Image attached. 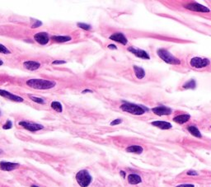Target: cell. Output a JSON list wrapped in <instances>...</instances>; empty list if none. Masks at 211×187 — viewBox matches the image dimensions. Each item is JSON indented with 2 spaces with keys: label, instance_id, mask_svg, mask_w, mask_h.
<instances>
[{
  "label": "cell",
  "instance_id": "d4e9b609",
  "mask_svg": "<svg viewBox=\"0 0 211 187\" xmlns=\"http://www.w3.org/2000/svg\"><path fill=\"white\" fill-rule=\"evenodd\" d=\"M0 53L1 54H4V55H9V54H11V51L8 50L7 47H5L3 45L0 44Z\"/></svg>",
  "mask_w": 211,
  "mask_h": 187
},
{
  "label": "cell",
  "instance_id": "d6986e66",
  "mask_svg": "<svg viewBox=\"0 0 211 187\" xmlns=\"http://www.w3.org/2000/svg\"><path fill=\"white\" fill-rule=\"evenodd\" d=\"M51 39L56 41V42H60V43H63V42H67V41H69L71 40V37L70 36H52Z\"/></svg>",
  "mask_w": 211,
  "mask_h": 187
},
{
  "label": "cell",
  "instance_id": "e0dca14e",
  "mask_svg": "<svg viewBox=\"0 0 211 187\" xmlns=\"http://www.w3.org/2000/svg\"><path fill=\"white\" fill-rule=\"evenodd\" d=\"M141 182V177L137 174H130L128 176V182L131 185H137Z\"/></svg>",
  "mask_w": 211,
  "mask_h": 187
},
{
  "label": "cell",
  "instance_id": "836d02e7",
  "mask_svg": "<svg viewBox=\"0 0 211 187\" xmlns=\"http://www.w3.org/2000/svg\"><path fill=\"white\" fill-rule=\"evenodd\" d=\"M87 92H91V93H92L93 92H92V90H90V89H85V90H84V91L82 92V93H87Z\"/></svg>",
  "mask_w": 211,
  "mask_h": 187
},
{
  "label": "cell",
  "instance_id": "52a82bcc",
  "mask_svg": "<svg viewBox=\"0 0 211 187\" xmlns=\"http://www.w3.org/2000/svg\"><path fill=\"white\" fill-rule=\"evenodd\" d=\"M185 8L190 11L199 12H210V8H208L207 7L201 5L200 3H188V4L185 6Z\"/></svg>",
  "mask_w": 211,
  "mask_h": 187
},
{
  "label": "cell",
  "instance_id": "30bf717a",
  "mask_svg": "<svg viewBox=\"0 0 211 187\" xmlns=\"http://www.w3.org/2000/svg\"><path fill=\"white\" fill-rule=\"evenodd\" d=\"M0 96L11 100V101H16V102H22L24 101L23 98H22L21 97L14 95V94L11 93V92H9L6 90H3V89H0Z\"/></svg>",
  "mask_w": 211,
  "mask_h": 187
},
{
  "label": "cell",
  "instance_id": "7c38bea8",
  "mask_svg": "<svg viewBox=\"0 0 211 187\" xmlns=\"http://www.w3.org/2000/svg\"><path fill=\"white\" fill-rule=\"evenodd\" d=\"M19 166L18 163L16 162H0V169L2 171H10L17 169Z\"/></svg>",
  "mask_w": 211,
  "mask_h": 187
},
{
  "label": "cell",
  "instance_id": "4316f807",
  "mask_svg": "<svg viewBox=\"0 0 211 187\" xmlns=\"http://www.w3.org/2000/svg\"><path fill=\"white\" fill-rule=\"evenodd\" d=\"M32 21H33V23H32V28H37V27H40L41 25H42V22H40V21H38V20H34V19H32Z\"/></svg>",
  "mask_w": 211,
  "mask_h": 187
},
{
  "label": "cell",
  "instance_id": "d590c367",
  "mask_svg": "<svg viewBox=\"0 0 211 187\" xmlns=\"http://www.w3.org/2000/svg\"><path fill=\"white\" fill-rule=\"evenodd\" d=\"M3 62L2 60H0V66H1V65H3Z\"/></svg>",
  "mask_w": 211,
  "mask_h": 187
},
{
  "label": "cell",
  "instance_id": "5bb4252c",
  "mask_svg": "<svg viewBox=\"0 0 211 187\" xmlns=\"http://www.w3.org/2000/svg\"><path fill=\"white\" fill-rule=\"evenodd\" d=\"M23 65L24 67L30 70V71H35V70H37L40 66V64L39 62H36V61H26L23 63Z\"/></svg>",
  "mask_w": 211,
  "mask_h": 187
},
{
  "label": "cell",
  "instance_id": "f1b7e54d",
  "mask_svg": "<svg viewBox=\"0 0 211 187\" xmlns=\"http://www.w3.org/2000/svg\"><path fill=\"white\" fill-rule=\"evenodd\" d=\"M121 123H122V120L121 119H116V120H115V121H111V125H119V124H121Z\"/></svg>",
  "mask_w": 211,
  "mask_h": 187
},
{
  "label": "cell",
  "instance_id": "ac0fdd59",
  "mask_svg": "<svg viewBox=\"0 0 211 187\" xmlns=\"http://www.w3.org/2000/svg\"><path fill=\"white\" fill-rule=\"evenodd\" d=\"M134 71L135 73V76L139 79H142L145 77V71L144 68L139 66H134Z\"/></svg>",
  "mask_w": 211,
  "mask_h": 187
},
{
  "label": "cell",
  "instance_id": "9a60e30c",
  "mask_svg": "<svg viewBox=\"0 0 211 187\" xmlns=\"http://www.w3.org/2000/svg\"><path fill=\"white\" fill-rule=\"evenodd\" d=\"M152 125L161 129H169L172 127V125L167 121H153L152 122Z\"/></svg>",
  "mask_w": 211,
  "mask_h": 187
},
{
  "label": "cell",
  "instance_id": "f546056e",
  "mask_svg": "<svg viewBox=\"0 0 211 187\" xmlns=\"http://www.w3.org/2000/svg\"><path fill=\"white\" fill-rule=\"evenodd\" d=\"M66 61L64 60H55L52 62V64L55 65V64H65Z\"/></svg>",
  "mask_w": 211,
  "mask_h": 187
},
{
  "label": "cell",
  "instance_id": "d6a6232c",
  "mask_svg": "<svg viewBox=\"0 0 211 187\" xmlns=\"http://www.w3.org/2000/svg\"><path fill=\"white\" fill-rule=\"evenodd\" d=\"M108 48L111 49V50H117V47L115 45H108Z\"/></svg>",
  "mask_w": 211,
  "mask_h": 187
},
{
  "label": "cell",
  "instance_id": "83f0119b",
  "mask_svg": "<svg viewBox=\"0 0 211 187\" xmlns=\"http://www.w3.org/2000/svg\"><path fill=\"white\" fill-rule=\"evenodd\" d=\"M12 127V123L11 121H7V122L5 123V125L3 126V129H10Z\"/></svg>",
  "mask_w": 211,
  "mask_h": 187
},
{
  "label": "cell",
  "instance_id": "4dcf8cb0",
  "mask_svg": "<svg viewBox=\"0 0 211 187\" xmlns=\"http://www.w3.org/2000/svg\"><path fill=\"white\" fill-rule=\"evenodd\" d=\"M187 175H189V176H198V172L195 171H188Z\"/></svg>",
  "mask_w": 211,
  "mask_h": 187
},
{
  "label": "cell",
  "instance_id": "1f68e13d",
  "mask_svg": "<svg viewBox=\"0 0 211 187\" xmlns=\"http://www.w3.org/2000/svg\"><path fill=\"white\" fill-rule=\"evenodd\" d=\"M176 187H195L194 185H190V184H183V185H179Z\"/></svg>",
  "mask_w": 211,
  "mask_h": 187
},
{
  "label": "cell",
  "instance_id": "7a4b0ae2",
  "mask_svg": "<svg viewBox=\"0 0 211 187\" xmlns=\"http://www.w3.org/2000/svg\"><path fill=\"white\" fill-rule=\"evenodd\" d=\"M121 109L125 112H129L130 114H133L135 116H141L145 113V107L139 105L129 103V102H125L121 105Z\"/></svg>",
  "mask_w": 211,
  "mask_h": 187
},
{
  "label": "cell",
  "instance_id": "ba28073f",
  "mask_svg": "<svg viewBox=\"0 0 211 187\" xmlns=\"http://www.w3.org/2000/svg\"><path fill=\"white\" fill-rule=\"evenodd\" d=\"M128 50L135 55L136 57L138 58H141V59H145V60H149L150 57L149 55L144 50H141V49H138V48H135L133 46H130L128 48Z\"/></svg>",
  "mask_w": 211,
  "mask_h": 187
},
{
  "label": "cell",
  "instance_id": "5b68a950",
  "mask_svg": "<svg viewBox=\"0 0 211 187\" xmlns=\"http://www.w3.org/2000/svg\"><path fill=\"white\" fill-rule=\"evenodd\" d=\"M190 64L195 68H203L209 66L210 64V61L206 58L194 57L190 61Z\"/></svg>",
  "mask_w": 211,
  "mask_h": 187
},
{
  "label": "cell",
  "instance_id": "8d00e7d4",
  "mask_svg": "<svg viewBox=\"0 0 211 187\" xmlns=\"http://www.w3.org/2000/svg\"><path fill=\"white\" fill-rule=\"evenodd\" d=\"M31 187H39V186H35V185H32V186Z\"/></svg>",
  "mask_w": 211,
  "mask_h": 187
},
{
  "label": "cell",
  "instance_id": "8fae6325",
  "mask_svg": "<svg viewBox=\"0 0 211 187\" xmlns=\"http://www.w3.org/2000/svg\"><path fill=\"white\" fill-rule=\"evenodd\" d=\"M34 39L35 40L39 43L40 45H46L49 40H50V37L48 36V34L46 32H39V33H36L35 36H34Z\"/></svg>",
  "mask_w": 211,
  "mask_h": 187
},
{
  "label": "cell",
  "instance_id": "cb8c5ba5",
  "mask_svg": "<svg viewBox=\"0 0 211 187\" xmlns=\"http://www.w3.org/2000/svg\"><path fill=\"white\" fill-rule=\"evenodd\" d=\"M78 27L79 28H81V29L84 30V31H89V30L92 28L89 24H87V23H82V22H78Z\"/></svg>",
  "mask_w": 211,
  "mask_h": 187
},
{
  "label": "cell",
  "instance_id": "4fadbf2b",
  "mask_svg": "<svg viewBox=\"0 0 211 187\" xmlns=\"http://www.w3.org/2000/svg\"><path fill=\"white\" fill-rule=\"evenodd\" d=\"M110 39L111 40H114V41H116V42H119L121 44L125 45L128 43V40L127 38L125 37V36L124 34L121 33V32H117V33H114L111 35L110 36Z\"/></svg>",
  "mask_w": 211,
  "mask_h": 187
},
{
  "label": "cell",
  "instance_id": "7402d4cb",
  "mask_svg": "<svg viewBox=\"0 0 211 187\" xmlns=\"http://www.w3.org/2000/svg\"><path fill=\"white\" fill-rule=\"evenodd\" d=\"M195 87H196V82L194 79H190L182 85V88L184 89H195Z\"/></svg>",
  "mask_w": 211,
  "mask_h": 187
},
{
  "label": "cell",
  "instance_id": "3957f363",
  "mask_svg": "<svg viewBox=\"0 0 211 187\" xmlns=\"http://www.w3.org/2000/svg\"><path fill=\"white\" fill-rule=\"evenodd\" d=\"M157 54L162 60L166 62L167 64H181V61L177 59L175 56H173L166 49H162V48L158 49L157 50Z\"/></svg>",
  "mask_w": 211,
  "mask_h": 187
},
{
  "label": "cell",
  "instance_id": "e575fe53",
  "mask_svg": "<svg viewBox=\"0 0 211 187\" xmlns=\"http://www.w3.org/2000/svg\"><path fill=\"white\" fill-rule=\"evenodd\" d=\"M120 174H121V176H122V177H124V178L125 177V172L124 171H120Z\"/></svg>",
  "mask_w": 211,
  "mask_h": 187
},
{
  "label": "cell",
  "instance_id": "8992f818",
  "mask_svg": "<svg viewBox=\"0 0 211 187\" xmlns=\"http://www.w3.org/2000/svg\"><path fill=\"white\" fill-rule=\"evenodd\" d=\"M18 125L20 126L23 127L24 129L29 130V131H32V132L38 131V130L44 129V126L42 125H40V124H37V123H34V122H29V121H20L18 123Z\"/></svg>",
  "mask_w": 211,
  "mask_h": 187
},
{
  "label": "cell",
  "instance_id": "277c9868",
  "mask_svg": "<svg viewBox=\"0 0 211 187\" xmlns=\"http://www.w3.org/2000/svg\"><path fill=\"white\" fill-rule=\"evenodd\" d=\"M76 180L81 187H88L92 181V177L87 170H81L76 174Z\"/></svg>",
  "mask_w": 211,
  "mask_h": 187
},
{
  "label": "cell",
  "instance_id": "2e32d148",
  "mask_svg": "<svg viewBox=\"0 0 211 187\" xmlns=\"http://www.w3.org/2000/svg\"><path fill=\"white\" fill-rule=\"evenodd\" d=\"M190 119V115H188V114H182V115H179V116H177L176 117H174L173 118V121L182 125V124H184V123L189 121Z\"/></svg>",
  "mask_w": 211,
  "mask_h": 187
},
{
  "label": "cell",
  "instance_id": "ffe728a7",
  "mask_svg": "<svg viewBox=\"0 0 211 187\" xmlns=\"http://www.w3.org/2000/svg\"><path fill=\"white\" fill-rule=\"evenodd\" d=\"M126 151L129 153H133L136 154H140L143 153V148L138 146V145H132V146H129L126 149Z\"/></svg>",
  "mask_w": 211,
  "mask_h": 187
},
{
  "label": "cell",
  "instance_id": "6da1fadb",
  "mask_svg": "<svg viewBox=\"0 0 211 187\" xmlns=\"http://www.w3.org/2000/svg\"><path fill=\"white\" fill-rule=\"evenodd\" d=\"M27 85L30 88L38 90H46L55 87L56 83L54 81L45 79H30L27 81Z\"/></svg>",
  "mask_w": 211,
  "mask_h": 187
},
{
  "label": "cell",
  "instance_id": "44dd1931",
  "mask_svg": "<svg viewBox=\"0 0 211 187\" xmlns=\"http://www.w3.org/2000/svg\"><path fill=\"white\" fill-rule=\"evenodd\" d=\"M187 130L189 131L190 134H191L193 136L196 138H201L202 137V135H201V134H200V130L198 129V128H196L195 126L194 125H190V126H188L187 127Z\"/></svg>",
  "mask_w": 211,
  "mask_h": 187
},
{
  "label": "cell",
  "instance_id": "74e56055",
  "mask_svg": "<svg viewBox=\"0 0 211 187\" xmlns=\"http://www.w3.org/2000/svg\"><path fill=\"white\" fill-rule=\"evenodd\" d=\"M0 116H1V110H0Z\"/></svg>",
  "mask_w": 211,
  "mask_h": 187
},
{
  "label": "cell",
  "instance_id": "9c48e42d",
  "mask_svg": "<svg viewBox=\"0 0 211 187\" xmlns=\"http://www.w3.org/2000/svg\"><path fill=\"white\" fill-rule=\"evenodd\" d=\"M153 112L158 116H168L171 115L172 113V110L169 107L164 106V105H160V106H157L152 109Z\"/></svg>",
  "mask_w": 211,
  "mask_h": 187
},
{
  "label": "cell",
  "instance_id": "484cf974",
  "mask_svg": "<svg viewBox=\"0 0 211 187\" xmlns=\"http://www.w3.org/2000/svg\"><path fill=\"white\" fill-rule=\"evenodd\" d=\"M30 98L34 102L36 103H38V104H45V101L42 98H40V97H30Z\"/></svg>",
  "mask_w": 211,
  "mask_h": 187
},
{
  "label": "cell",
  "instance_id": "603a6c76",
  "mask_svg": "<svg viewBox=\"0 0 211 187\" xmlns=\"http://www.w3.org/2000/svg\"><path fill=\"white\" fill-rule=\"evenodd\" d=\"M51 108L53 110H56L57 112H62L63 110V106L60 101H53L51 103Z\"/></svg>",
  "mask_w": 211,
  "mask_h": 187
}]
</instances>
